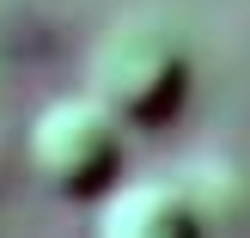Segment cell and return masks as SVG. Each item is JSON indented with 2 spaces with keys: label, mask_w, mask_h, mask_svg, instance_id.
Returning <instances> with one entry per match:
<instances>
[{
  "label": "cell",
  "mask_w": 250,
  "mask_h": 238,
  "mask_svg": "<svg viewBox=\"0 0 250 238\" xmlns=\"http://www.w3.org/2000/svg\"><path fill=\"white\" fill-rule=\"evenodd\" d=\"M195 86L189 37L159 12H122L85 55V92L104 98L122 129H165Z\"/></svg>",
  "instance_id": "1"
},
{
  "label": "cell",
  "mask_w": 250,
  "mask_h": 238,
  "mask_svg": "<svg viewBox=\"0 0 250 238\" xmlns=\"http://www.w3.org/2000/svg\"><path fill=\"white\" fill-rule=\"evenodd\" d=\"M24 159L49 195L98 202L122 177V116L92 92L49 98L24 129Z\"/></svg>",
  "instance_id": "2"
},
{
  "label": "cell",
  "mask_w": 250,
  "mask_h": 238,
  "mask_svg": "<svg viewBox=\"0 0 250 238\" xmlns=\"http://www.w3.org/2000/svg\"><path fill=\"white\" fill-rule=\"evenodd\" d=\"M104 238H183V232H202V214H195L183 177H128V183H110L98 195V220Z\"/></svg>",
  "instance_id": "3"
}]
</instances>
